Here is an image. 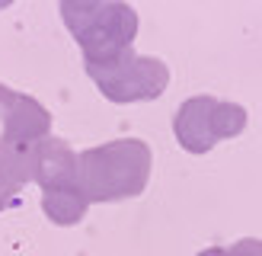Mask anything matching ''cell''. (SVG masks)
Instances as JSON below:
<instances>
[{
  "instance_id": "obj_8",
  "label": "cell",
  "mask_w": 262,
  "mask_h": 256,
  "mask_svg": "<svg viewBox=\"0 0 262 256\" xmlns=\"http://www.w3.org/2000/svg\"><path fill=\"white\" fill-rule=\"evenodd\" d=\"M90 202L80 192V186H71V189H55V192H42V211L51 224L58 227H74L86 218Z\"/></svg>"
},
{
  "instance_id": "obj_6",
  "label": "cell",
  "mask_w": 262,
  "mask_h": 256,
  "mask_svg": "<svg viewBox=\"0 0 262 256\" xmlns=\"http://www.w3.org/2000/svg\"><path fill=\"white\" fill-rule=\"evenodd\" d=\"M32 183L42 192L77 186V151L64 138H42L32 151Z\"/></svg>"
},
{
  "instance_id": "obj_7",
  "label": "cell",
  "mask_w": 262,
  "mask_h": 256,
  "mask_svg": "<svg viewBox=\"0 0 262 256\" xmlns=\"http://www.w3.org/2000/svg\"><path fill=\"white\" fill-rule=\"evenodd\" d=\"M32 147L0 144V211L13 208L19 202L23 186L32 179Z\"/></svg>"
},
{
  "instance_id": "obj_9",
  "label": "cell",
  "mask_w": 262,
  "mask_h": 256,
  "mask_svg": "<svg viewBox=\"0 0 262 256\" xmlns=\"http://www.w3.org/2000/svg\"><path fill=\"white\" fill-rule=\"evenodd\" d=\"M227 256H262V243H259L256 237L237 240L233 247H227Z\"/></svg>"
},
{
  "instance_id": "obj_4",
  "label": "cell",
  "mask_w": 262,
  "mask_h": 256,
  "mask_svg": "<svg viewBox=\"0 0 262 256\" xmlns=\"http://www.w3.org/2000/svg\"><path fill=\"white\" fill-rule=\"evenodd\" d=\"M246 109L230 99H214L208 93L189 96L173 115V135L186 154H208L221 141L240 138L246 132Z\"/></svg>"
},
{
  "instance_id": "obj_5",
  "label": "cell",
  "mask_w": 262,
  "mask_h": 256,
  "mask_svg": "<svg viewBox=\"0 0 262 256\" xmlns=\"http://www.w3.org/2000/svg\"><path fill=\"white\" fill-rule=\"evenodd\" d=\"M51 132V112L29 93L0 83V144L32 147Z\"/></svg>"
},
{
  "instance_id": "obj_2",
  "label": "cell",
  "mask_w": 262,
  "mask_h": 256,
  "mask_svg": "<svg viewBox=\"0 0 262 256\" xmlns=\"http://www.w3.org/2000/svg\"><path fill=\"white\" fill-rule=\"evenodd\" d=\"M61 19L83 51V64L115 58L138 38V13L122 0H64Z\"/></svg>"
},
{
  "instance_id": "obj_10",
  "label": "cell",
  "mask_w": 262,
  "mask_h": 256,
  "mask_svg": "<svg viewBox=\"0 0 262 256\" xmlns=\"http://www.w3.org/2000/svg\"><path fill=\"white\" fill-rule=\"evenodd\" d=\"M199 256H227V247H208V250H202Z\"/></svg>"
},
{
  "instance_id": "obj_3",
  "label": "cell",
  "mask_w": 262,
  "mask_h": 256,
  "mask_svg": "<svg viewBox=\"0 0 262 256\" xmlns=\"http://www.w3.org/2000/svg\"><path fill=\"white\" fill-rule=\"evenodd\" d=\"M86 74L93 77V83L102 96L115 106H131V102H150L166 93L169 87V68L166 61L138 55L135 48L119 51L115 58L83 64Z\"/></svg>"
},
{
  "instance_id": "obj_1",
  "label": "cell",
  "mask_w": 262,
  "mask_h": 256,
  "mask_svg": "<svg viewBox=\"0 0 262 256\" xmlns=\"http://www.w3.org/2000/svg\"><path fill=\"white\" fill-rule=\"evenodd\" d=\"M154 151L141 138H115L77 154V186L90 205L138 199L147 189Z\"/></svg>"
}]
</instances>
